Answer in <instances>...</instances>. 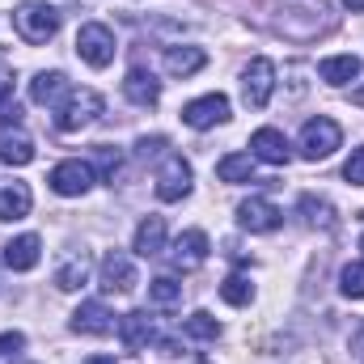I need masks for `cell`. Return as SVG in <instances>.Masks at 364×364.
<instances>
[{"instance_id": "obj_2", "label": "cell", "mask_w": 364, "mask_h": 364, "mask_svg": "<svg viewBox=\"0 0 364 364\" xmlns=\"http://www.w3.org/2000/svg\"><path fill=\"white\" fill-rule=\"evenodd\" d=\"M102 106H106V102H102L97 90H73L60 106H55V110H60V114H55V127H60V132H81V127L97 123Z\"/></svg>"}, {"instance_id": "obj_34", "label": "cell", "mask_w": 364, "mask_h": 364, "mask_svg": "<svg viewBox=\"0 0 364 364\" xmlns=\"http://www.w3.org/2000/svg\"><path fill=\"white\" fill-rule=\"evenodd\" d=\"M85 364H114V356H90Z\"/></svg>"}, {"instance_id": "obj_14", "label": "cell", "mask_w": 364, "mask_h": 364, "mask_svg": "<svg viewBox=\"0 0 364 364\" xmlns=\"http://www.w3.org/2000/svg\"><path fill=\"white\" fill-rule=\"evenodd\" d=\"M123 97L132 102V106H157L161 102V81L149 73V68H132L127 73V81H123Z\"/></svg>"}, {"instance_id": "obj_1", "label": "cell", "mask_w": 364, "mask_h": 364, "mask_svg": "<svg viewBox=\"0 0 364 364\" xmlns=\"http://www.w3.org/2000/svg\"><path fill=\"white\" fill-rule=\"evenodd\" d=\"M13 26H17V34H21L26 43L43 47V43L55 38V30H60V13H55L51 4H43V0H26V4H17V13H13Z\"/></svg>"}, {"instance_id": "obj_9", "label": "cell", "mask_w": 364, "mask_h": 364, "mask_svg": "<svg viewBox=\"0 0 364 364\" xmlns=\"http://www.w3.org/2000/svg\"><path fill=\"white\" fill-rule=\"evenodd\" d=\"M279 220H284V212L275 208L272 199H263V195H255V199H246V203L237 208V225H242L246 233H275Z\"/></svg>"}, {"instance_id": "obj_13", "label": "cell", "mask_w": 364, "mask_h": 364, "mask_svg": "<svg viewBox=\"0 0 364 364\" xmlns=\"http://www.w3.org/2000/svg\"><path fill=\"white\" fill-rule=\"evenodd\" d=\"M119 339H123V348H127V352H144V348L157 339V331H153V318H149L144 309H132V314H123V322H119Z\"/></svg>"}, {"instance_id": "obj_32", "label": "cell", "mask_w": 364, "mask_h": 364, "mask_svg": "<svg viewBox=\"0 0 364 364\" xmlns=\"http://www.w3.org/2000/svg\"><path fill=\"white\" fill-rule=\"evenodd\" d=\"M166 149V136H140V144H136V157L140 161H149V157H157Z\"/></svg>"}, {"instance_id": "obj_17", "label": "cell", "mask_w": 364, "mask_h": 364, "mask_svg": "<svg viewBox=\"0 0 364 364\" xmlns=\"http://www.w3.org/2000/svg\"><path fill=\"white\" fill-rule=\"evenodd\" d=\"M0 161L4 166H30L34 161V140L21 127H0Z\"/></svg>"}, {"instance_id": "obj_28", "label": "cell", "mask_w": 364, "mask_h": 364, "mask_svg": "<svg viewBox=\"0 0 364 364\" xmlns=\"http://www.w3.org/2000/svg\"><path fill=\"white\" fill-rule=\"evenodd\" d=\"M90 166H93V174H102L106 182H114V178H119V170H123V153H119V149H110V144H97Z\"/></svg>"}, {"instance_id": "obj_8", "label": "cell", "mask_w": 364, "mask_h": 364, "mask_svg": "<svg viewBox=\"0 0 364 364\" xmlns=\"http://www.w3.org/2000/svg\"><path fill=\"white\" fill-rule=\"evenodd\" d=\"M191 182H195L191 166H186L182 157H166V166H161V174H157V199H161V203H178V199L191 195Z\"/></svg>"}, {"instance_id": "obj_37", "label": "cell", "mask_w": 364, "mask_h": 364, "mask_svg": "<svg viewBox=\"0 0 364 364\" xmlns=\"http://www.w3.org/2000/svg\"><path fill=\"white\" fill-rule=\"evenodd\" d=\"M199 364H203V360H199Z\"/></svg>"}, {"instance_id": "obj_33", "label": "cell", "mask_w": 364, "mask_h": 364, "mask_svg": "<svg viewBox=\"0 0 364 364\" xmlns=\"http://www.w3.org/2000/svg\"><path fill=\"white\" fill-rule=\"evenodd\" d=\"M21 348H26V335H21V331L0 335V356H13V352H21Z\"/></svg>"}, {"instance_id": "obj_11", "label": "cell", "mask_w": 364, "mask_h": 364, "mask_svg": "<svg viewBox=\"0 0 364 364\" xmlns=\"http://www.w3.org/2000/svg\"><path fill=\"white\" fill-rule=\"evenodd\" d=\"M136 284H140L136 263H132L123 250H110V255L102 259V288H106V292H132Z\"/></svg>"}, {"instance_id": "obj_31", "label": "cell", "mask_w": 364, "mask_h": 364, "mask_svg": "<svg viewBox=\"0 0 364 364\" xmlns=\"http://www.w3.org/2000/svg\"><path fill=\"white\" fill-rule=\"evenodd\" d=\"M343 178L352 182V186H364V149H352V157L343 166Z\"/></svg>"}, {"instance_id": "obj_21", "label": "cell", "mask_w": 364, "mask_h": 364, "mask_svg": "<svg viewBox=\"0 0 364 364\" xmlns=\"http://www.w3.org/2000/svg\"><path fill=\"white\" fill-rule=\"evenodd\" d=\"M90 272H93V263H90V255L81 250V255H73V259L60 263V272H55V288H60V292H77V288L90 284Z\"/></svg>"}, {"instance_id": "obj_20", "label": "cell", "mask_w": 364, "mask_h": 364, "mask_svg": "<svg viewBox=\"0 0 364 364\" xmlns=\"http://www.w3.org/2000/svg\"><path fill=\"white\" fill-rule=\"evenodd\" d=\"M68 77L64 73H38L34 81H30V97L38 102V106H60L64 97H68Z\"/></svg>"}, {"instance_id": "obj_7", "label": "cell", "mask_w": 364, "mask_h": 364, "mask_svg": "<svg viewBox=\"0 0 364 364\" xmlns=\"http://www.w3.org/2000/svg\"><path fill=\"white\" fill-rule=\"evenodd\" d=\"M47 182H51V191L55 195H64V199H73V195H85L93 186V166L90 161H60L51 174H47Z\"/></svg>"}, {"instance_id": "obj_23", "label": "cell", "mask_w": 364, "mask_h": 364, "mask_svg": "<svg viewBox=\"0 0 364 364\" xmlns=\"http://www.w3.org/2000/svg\"><path fill=\"white\" fill-rule=\"evenodd\" d=\"M208 64V55L199 51V47H170L166 51V73L170 77H191V73H199Z\"/></svg>"}, {"instance_id": "obj_27", "label": "cell", "mask_w": 364, "mask_h": 364, "mask_svg": "<svg viewBox=\"0 0 364 364\" xmlns=\"http://www.w3.org/2000/svg\"><path fill=\"white\" fill-rule=\"evenodd\" d=\"M149 301L153 305H161V309H174L182 301V284L174 275H157V279H149Z\"/></svg>"}, {"instance_id": "obj_18", "label": "cell", "mask_w": 364, "mask_h": 364, "mask_svg": "<svg viewBox=\"0 0 364 364\" xmlns=\"http://www.w3.org/2000/svg\"><path fill=\"white\" fill-rule=\"evenodd\" d=\"M132 250H136L140 259L161 255V250H166V220H161V216H144V220L136 225V242H132Z\"/></svg>"}, {"instance_id": "obj_26", "label": "cell", "mask_w": 364, "mask_h": 364, "mask_svg": "<svg viewBox=\"0 0 364 364\" xmlns=\"http://www.w3.org/2000/svg\"><path fill=\"white\" fill-rule=\"evenodd\" d=\"M182 335H186V339H199V343H212V339H220V322H216L208 309H199V314L182 318Z\"/></svg>"}, {"instance_id": "obj_6", "label": "cell", "mask_w": 364, "mask_h": 364, "mask_svg": "<svg viewBox=\"0 0 364 364\" xmlns=\"http://www.w3.org/2000/svg\"><path fill=\"white\" fill-rule=\"evenodd\" d=\"M225 119H229V97L225 93H203V97L182 106V123L195 127V132H208V127H216Z\"/></svg>"}, {"instance_id": "obj_36", "label": "cell", "mask_w": 364, "mask_h": 364, "mask_svg": "<svg viewBox=\"0 0 364 364\" xmlns=\"http://www.w3.org/2000/svg\"><path fill=\"white\" fill-rule=\"evenodd\" d=\"M356 102H364V90H360V93H356Z\"/></svg>"}, {"instance_id": "obj_12", "label": "cell", "mask_w": 364, "mask_h": 364, "mask_svg": "<svg viewBox=\"0 0 364 364\" xmlns=\"http://www.w3.org/2000/svg\"><path fill=\"white\" fill-rule=\"evenodd\" d=\"M250 157H255V161H267V166H288L292 149H288L284 132H275V127H259V132L250 136Z\"/></svg>"}, {"instance_id": "obj_10", "label": "cell", "mask_w": 364, "mask_h": 364, "mask_svg": "<svg viewBox=\"0 0 364 364\" xmlns=\"http://www.w3.org/2000/svg\"><path fill=\"white\" fill-rule=\"evenodd\" d=\"M170 263H174L178 272L203 267V263H208V233H203V229H186L178 242L170 246Z\"/></svg>"}, {"instance_id": "obj_16", "label": "cell", "mask_w": 364, "mask_h": 364, "mask_svg": "<svg viewBox=\"0 0 364 364\" xmlns=\"http://www.w3.org/2000/svg\"><path fill=\"white\" fill-rule=\"evenodd\" d=\"M38 255H43V242L34 233H21L4 246V267L9 272H30V267H38Z\"/></svg>"}, {"instance_id": "obj_29", "label": "cell", "mask_w": 364, "mask_h": 364, "mask_svg": "<svg viewBox=\"0 0 364 364\" xmlns=\"http://www.w3.org/2000/svg\"><path fill=\"white\" fill-rule=\"evenodd\" d=\"M220 296H225V305H250L255 301V284L246 275H229L220 284Z\"/></svg>"}, {"instance_id": "obj_30", "label": "cell", "mask_w": 364, "mask_h": 364, "mask_svg": "<svg viewBox=\"0 0 364 364\" xmlns=\"http://www.w3.org/2000/svg\"><path fill=\"white\" fill-rule=\"evenodd\" d=\"M339 288H343V296L364 301V259L360 263H348V267L339 272Z\"/></svg>"}, {"instance_id": "obj_15", "label": "cell", "mask_w": 364, "mask_h": 364, "mask_svg": "<svg viewBox=\"0 0 364 364\" xmlns=\"http://www.w3.org/2000/svg\"><path fill=\"white\" fill-rule=\"evenodd\" d=\"M73 331L77 335H110L114 331V314L102 301H81V309L73 314Z\"/></svg>"}, {"instance_id": "obj_4", "label": "cell", "mask_w": 364, "mask_h": 364, "mask_svg": "<svg viewBox=\"0 0 364 364\" xmlns=\"http://www.w3.org/2000/svg\"><path fill=\"white\" fill-rule=\"evenodd\" d=\"M272 90H275V64L263 60V55L250 60L246 73H242V97H246V106L250 110H263L272 102Z\"/></svg>"}, {"instance_id": "obj_22", "label": "cell", "mask_w": 364, "mask_h": 364, "mask_svg": "<svg viewBox=\"0 0 364 364\" xmlns=\"http://www.w3.org/2000/svg\"><path fill=\"white\" fill-rule=\"evenodd\" d=\"M318 73H322L326 85H348V81L360 77V60H356V55H326V60L318 64Z\"/></svg>"}, {"instance_id": "obj_3", "label": "cell", "mask_w": 364, "mask_h": 364, "mask_svg": "<svg viewBox=\"0 0 364 364\" xmlns=\"http://www.w3.org/2000/svg\"><path fill=\"white\" fill-rule=\"evenodd\" d=\"M339 140H343L339 123L326 119V114H318V119H309V123L301 127V157H305V161H326V157L339 149Z\"/></svg>"}, {"instance_id": "obj_5", "label": "cell", "mask_w": 364, "mask_h": 364, "mask_svg": "<svg viewBox=\"0 0 364 364\" xmlns=\"http://www.w3.org/2000/svg\"><path fill=\"white\" fill-rule=\"evenodd\" d=\"M77 55H81L90 68H106V64L114 60V34H110L106 26H97V21L81 26V30H77Z\"/></svg>"}, {"instance_id": "obj_25", "label": "cell", "mask_w": 364, "mask_h": 364, "mask_svg": "<svg viewBox=\"0 0 364 364\" xmlns=\"http://www.w3.org/2000/svg\"><path fill=\"white\" fill-rule=\"evenodd\" d=\"M301 216H305V225H314V229H335V208H331V199L301 195Z\"/></svg>"}, {"instance_id": "obj_35", "label": "cell", "mask_w": 364, "mask_h": 364, "mask_svg": "<svg viewBox=\"0 0 364 364\" xmlns=\"http://www.w3.org/2000/svg\"><path fill=\"white\" fill-rule=\"evenodd\" d=\"M343 4H348V9H364V0H343Z\"/></svg>"}, {"instance_id": "obj_19", "label": "cell", "mask_w": 364, "mask_h": 364, "mask_svg": "<svg viewBox=\"0 0 364 364\" xmlns=\"http://www.w3.org/2000/svg\"><path fill=\"white\" fill-rule=\"evenodd\" d=\"M30 203H34V195L26 182H0V220H26Z\"/></svg>"}, {"instance_id": "obj_38", "label": "cell", "mask_w": 364, "mask_h": 364, "mask_svg": "<svg viewBox=\"0 0 364 364\" xmlns=\"http://www.w3.org/2000/svg\"><path fill=\"white\" fill-rule=\"evenodd\" d=\"M360 364H364V360H360Z\"/></svg>"}, {"instance_id": "obj_24", "label": "cell", "mask_w": 364, "mask_h": 364, "mask_svg": "<svg viewBox=\"0 0 364 364\" xmlns=\"http://www.w3.org/2000/svg\"><path fill=\"white\" fill-rule=\"evenodd\" d=\"M216 178L220 182H250L255 178V157L250 153H229L216 161Z\"/></svg>"}]
</instances>
